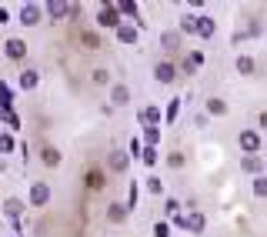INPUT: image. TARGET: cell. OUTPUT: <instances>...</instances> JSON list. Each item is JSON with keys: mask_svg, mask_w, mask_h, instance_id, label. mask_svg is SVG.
<instances>
[{"mask_svg": "<svg viewBox=\"0 0 267 237\" xmlns=\"http://www.w3.org/2000/svg\"><path fill=\"white\" fill-rule=\"evenodd\" d=\"M177 110H180V100H171V107H167V124H174V117H177Z\"/></svg>", "mask_w": 267, "mask_h": 237, "instance_id": "31", "label": "cell"}, {"mask_svg": "<svg viewBox=\"0 0 267 237\" xmlns=\"http://www.w3.org/2000/svg\"><path fill=\"white\" fill-rule=\"evenodd\" d=\"M147 190H151V194H164V184H160V177H147Z\"/></svg>", "mask_w": 267, "mask_h": 237, "instance_id": "27", "label": "cell"}, {"mask_svg": "<svg viewBox=\"0 0 267 237\" xmlns=\"http://www.w3.org/2000/svg\"><path fill=\"white\" fill-rule=\"evenodd\" d=\"M111 170H114V174L127 170V154H124V150H114V154H111Z\"/></svg>", "mask_w": 267, "mask_h": 237, "instance_id": "9", "label": "cell"}, {"mask_svg": "<svg viewBox=\"0 0 267 237\" xmlns=\"http://www.w3.org/2000/svg\"><path fill=\"white\" fill-rule=\"evenodd\" d=\"M261 167H264V161H261L257 154H247V157L241 161V170H247V174H257Z\"/></svg>", "mask_w": 267, "mask_h": 237, "instance_id": "7", "label": "cell"}, {"mask_svg": "<svg viewBox=\"0 0 267 237\" xmlns=\"http://www.w3.org/2000/svg\"><path fill=\"white\" fill-rule=\"evenodd\" d=\"M107 217L114 220V224H120V220L127 217V211H124V204H111V211H107Z\"/></svg>", "mask_w": 267, "mask_h": 237, "instance_id": "15", "label": "cell"}, {"mask_svg": "<svg viewBox=\"0 0 267 237\" xmlns=\"http://www.w3.org/2000/svg\"><path fill=\"white\" fill-rule=\"evenodd\" d=\"M80 40H84V47H87V50H97V47H100V37H97L94 30H84Z\"/></svg>", "mask_w": 267, "mask_h": 237, "instance_id": "13", "label": "cell"}, {"mask_svg": "<svg viewBox=\"0 0 267 237\" xmlns=\"http://www.w3.org/2000/svg\"><path fill=\"white\" fill-rule=\"evenodd\" d=\"M154 77H157L160 84H171V80H174V64H157Z\"/></svg>", "mask_w": 267, "mask_h": 237, "instance_id": "8", "label": "cell"}, {"mask_svg": "<svg viewBox=\"0 0 267 237\" xmlns=\"http://www.w3.org/2000/svg\"><path fill=\"white\" fill-rule=\"evenodd\" d=\"M20 87H23V91H34V87H37V71H23L20 73Z\"/></svg>", "mask_w": 267, "mask_h": 237, "instance_id": "12", "label": "cell"}, {"mask_svg": "<svg viewBox=\"0 0 267 237\" xmlns=\"http://www.w3.org/2000/svg\"><path fill=\"white\" fill-rule=\"evenodd\" d=\"M167 161H171V167H184V154H171Z\"/></svg>", "mask_w": 267, "mask_h": 237, "instance_id": "35", "label": "cell"}, {"mask_svg": "<svg viewBox=\"0 0 267 237\" xmlns=\"http://www.w3.org/2000/svg\"><path fill=\"white\" fill-rule=\"evenodd\" d=\"M207 110H210V114H224V110H227V104L214 97V100H207Z\"/></svg>", "mask_w": 267, "mask_h": 237, "instance_id": "26", "label": "cell"}, {"mask_svg": "<svg viewBox=\"0 0 267 237\" xmlns=\"http://www.w3.org/2000/svg\"><path fill=\"white\" fill-rule=\"evenodd\" d=\"M44 164H47V167H57L60 164V154L54 150V147H47V150H44Z\"/></svg>", "mask_w": 267, "mask_h": 237, "instance_id": "20", "label": "cell"}, {"mask_svg": "<svg viewBox=\"0 0 267 237\" xmlns=\"http://www.w3.org/2000/svg\"><path fill=\"white\" fill-rule=\"evenodd\" d=\"M3 20H7V10H3V7H0V24H3Z\"/></svg>", "mask_w": 267, "mask_h": 237, "instance_id": "38", "label": "cell"}, {"mask_svg": "<svg viewBox=\"0 0 267 237\" xmlns=\"http://www.w3.org/2000/svg\"><path fill=\"white\" fill-rule=\"evenodd\" d=\"M20 24H23V27L40 24V7L37 3H23V7H20Z\"/></svg>", "mask_w": 267, "mask_h": 237, "instance_id": "2", "label": "cell"}, {"mask_svg": "<svg viewBox=\"0 0 267 237\" xmlns=\"http://www.w3.org/2000/svg\"><path fill=\"white\" fill-rule=\"evenodd\" d=\"M214 30H217V27H214L210 17H197V34L200 37H214Z\"/></svg>", "mask_w": 267, "mask_h": 237, "instance_id": "10", "label": "cell"}, {"mask_svg": "<svg viewBox=\"0 0 267 237\" xmlns=\"http://www.w3.org/2000/svg\"><path fill=\"white\" fill-rule=\"evenodd\" d=\"M87 187H90V190H100V187H104V174H100V170H90V174H87Z\"/></svg>", "mask_w": 267, "mask_h": 237, "instance_id": "17", "label": "cell"}, {"mask_svg": "<svg viewBox=\"0 0 267 237\" xmlns=\"http://www.w3.org/2000/svg\"><path fill=\"white\" fill-rule=\"evenodd\" d=\"M3 120H7L10 127H17V124H20V120H17V114H14V110H3Z\"/></svg>", "mask_w": 267, "mask_h": 237, "instance_id": "33", "label": "cell"}, {"mask_svg": "<svg viewBox=\"0 0 267 237\" xmlns=\"http://www.w3.org/2000/svg\"><path fill=\"white\" fill-rule=\"evenodd\" d=\"M140 161H144V164H157V147H147V150L140 154Z\"/></svg>", "mask_w": 267, "mask_h": 237, "instance_id": "29", "label": "cell"}, {"mask_svg": "<svg viewBox=\"0 0 267 237\" xmlns=\"http://www.w3.org/2000/svg\"><path fill=\"white\" fill-rule=\"evenodd\" d=\"M107 77H111V73L104 71V67H97L94 71V84H107Z\"/></svg>", "mask_w": 267, "mask_h": 237, "instance_id": "32", "label": "cell"}, {"mask_svg": "<svg viewBox=\"0 0 267 237\" xmlns=\"http://www.w3.org/2000/svg\"><path fill=\"white\" fill-rule=\"evenodd\" d=\"M17 237H20V234H17Z\"/></svg>", "mask_w": 267, "mask_h": 237, "instance_id": "40", "label": "cell"}, {"mask_svg": "<svg viewBox=\"0 0 267 237\" xmlns=\"http://www.w3.org/2000/svg\"><path fill=\"white\" fill-rule=\"evenodd\" d=\"M131 154H134V157H137V154H144V150H140V141H137V137L131 141Z\"/></svg>", "mask_w": 267, "mask_h": 237, "instance_id": "36", "label": "cell"}, {"mask_svg": "<svg viewBox=\"0 0 267 237\" xmlns=\"http://www.w3.org/2000/svg\"><path fill=\"white\" fill-rule=\"evenodd\" d=\"M160 40H164V47H177V34H164Z\"/></svg>", "mask_w": 267, "mask_h": 237, "instance_id": "34", "label": "cell"}, {"mask_svg": "<svg viewBox=\"0 0 267 237\" xmlns=\"http://www.w3.org/2000/svg\"><path fill=\"white\" fill-rule=\"evenodd\" d=\"M180 34H197V17H184L180 20Z\"/></svg>", "mask_w": 267, "mask_h": 237, "instance_id": "21", "label": "cell"}, {"mask_svg": "<svg viewBox=\"0 0 267 237\" xmlns=\"http://www.w3.org/2000/svg\"><path fill=\"white\" fill-rule=\"evenodd\" d=\"M3 50H7V57H10V60H23V54H27V44H23L20 37H10V40L3 44Z\"/></svg>", "mask_w": 267, "mask_h": 237, "instance_id": "3", "label": "cell"}, {"mask_svg": "<svg viewBox=\"0 0 267 237\" xmlns=\"http://www.w3.org/2000/svg\"><path fill=\"white\" fill-rule=\"evenodd\" d=\"M0 174H3V161H0Z\"/></svg>", "mask_w": 267, "mask_h": 237, "instance_id": "39", "label": "cell"}, {"mask_svg": "<svg viewBox=\"0 0 267 237\" xmlns=\"http://www.w3.org/2000/svg\"><path fill=\"white\" fill-rule=\"evenodd\" d=\"M144 141H147V147H157V141H160V130H157V127H147V130H144Z\"/></svg>", "mask_w": 267, "mask_h": 237, "instance_id": "23", "label": "cell"}, {"mask_svg": "<svg viewBox=\"0 0 267 237\" xmlns=\"http://www.w3.org/2000/svg\"><path fill=\"white\" fill-rule=\"evenodd\" d=\"M187 231L200 234V231H204V214H191V217H187Z\"/></svg>", "mask_w": 267, "mask_h": 237, "instance_id": "16", "label": "cell"}, {"mask_svg": "<svg viewBox=\"0 0 267 237\" xmlns=\"http://www.w3.org/2000/svg\"><path fill=\"white\" fill-rule=\"evenodd\" d=\"M254 194H257V197H267V177H257V181H254Z\"/></svg>", "mask_w": 267, "mask_h": 237, "instance_id": "28", "label": "cell"}, {"mask_svg": "<svg viewBox=\"0 0 267 237\" xmlns=\"http://www.w3.org/2000/svg\"><path fill=\"white\" fill-rule=\"evenodd\" d=\"M111 100H114V104H127V100H131V91H127V87H114Z\"/></svg>", "mask_w": 267, "mask_h": 237, "instance_id": "19", "label": "cell"}, {"mask_svg": "<svg viewBox=\"0 0 267 237\" xmlns=\"http://www.w3.org/2000/svg\"><path fill=\"white\" fill-rule=\"evenodd\" d=\"M14 150V137L10 134H0V154H10Z\"/></svg>", "mask_w": 267, "mask_h": 237, "instance_id": "24", "label": "cell"}, {"mask_svg": "<svg viewBox=\"0 0 267 237\" xmlns=\"http://www.w3.org/2000/svg\"><path fill=\"white\" fill-rule=\"evenodd\" d=\"M10 104H14V97H10V87L0 80V107L3 110H10Z\"/></svg>", "mask_w": 267, "mask_h": 237, "instance_id": "18", "label": "cell"}, {"mask_svg": "<svg viewBox=\"0 0 267 237\" xmlns=\"http://www.w3.org/2000/svg\"><path fill=\"white\" fill-rule=\"evenodd\" d=\"M261 127H267V110H264V114H261Z\"/></svg>", "mask_w": 267, "mask_h": 237, "instance_id": "37", "label": "cell"}, {"mask_svg": "<svg viewBox=\"0 0 267 237\" xmlns=\"http://www.w3.org/2000/svg\"><path fill=\"white\" fill-rule=\"evenodd\" d=\"M97 24L100 27H120V10H117V3H100V10H97Z\"/></svg>", "mask_w": 267, "mask_h": 237, "instance_id": "1", "label": "cell"}, {"mask_svg": "<svg viewBox=\"0 0 267 237\" xmlns=\"http://www.w3.org/2000/svg\"><path fill=\"white\" fill-rule=\"evenodd\" d=\"M140 120H144V124H160V107H147L140 114Z\"/></svg>", "mask_w": 267, "mask_h": 237, "instance_id": "14", "label": "cell"}, {"mask_svg": "<svg viewBox=\"0 0 267 237\" xmlns=\"http://www.w3.org/2000/svg\"><path fill=\"white\" fill-rule=\"evenodd\" d=\"M154 237H171V227L157 220V224H154Z\"/></svg>", "mask_w": 267, "mask_h": 237, "instance_id": "30", "label": "cell"}, {"mask_svg": "<svg viewBox=\"0 0 267 237\" xmlns=\"http://www.w3.org/2000/svg\"><path fill=\"white\" fill-rule=\"evenodd\" d=\"M117 40H120V44H137V27L120 24V27H117Z\"/></svg>", "mask_w": 267, "mask_h": 237, "instance_id": "6", "label": "cell"}, {"mask_svg": "<svg viewBox=\"0 0 267 237\" xmlns=\"http://www.w3.org/2000/svg\"><path fill=\"white\" fill-rule=\"evenodd\" d=\"M47 201H50V187L47 184H34L30 187V207H44Z\"/></svg>", "mask_w": 267, "mask_h": 237, "instance_id": "4", "label": "cell"}, {"mask_svg": "<svg viewBox=\"0 0 267 237\" xmlns=\"http://www.w3.org/2000/svg\"><path fill=\"white\" fill-rule=\"evenodd\" d=\"M237 71L250 73V71H254V60H250V57H237Z\"/></svg>", "mask_w": 267, "mask_h": 237, "instance_id": "25", "label": "cell"}, {"mask_svg": "<svg viewBox=\"0 0 267 237\" xmlns=\"http://www.w3.org/2000/svg\"><path fill=\"white\" fill-rule=\"evenodd\" d=\"M3 211H7V217H14V220H17L20 214H23V204H20L17 197H10V201L3 204Z\"/></svg>", "mask_w": 267, "mask_h": 237, "instance_id": "11", "label": "cell"}, {"mask_svg": "<svg viewBox=\"0 0 267 237\" xmlns=\"http://www.w3.org/2000/svg\"><path fill=\"white\" fill-rule=\"evenodd\" d=\"M117 10H120V14H127V17H137V3H131V0H120V3H117Z\"/></svg>", "mask_w": 267, "mask_h": 237, "instance_id": "22", "label": "cell"}, {"mask_svg": "<svg viewBox=\"0 0 267 237\" xmlns=\"http://www.w3.org/2000/svg\"><path fill=\"white\" fill-rule=\"evenodd\" d=\"M237 144H241V150H247V154H257V147H261V137H257L254 130H241Z\"/></svg>", "mask_w": 267, "mask_h": 237, "instance_id": "5", "label": "cell"}]
</instances>
